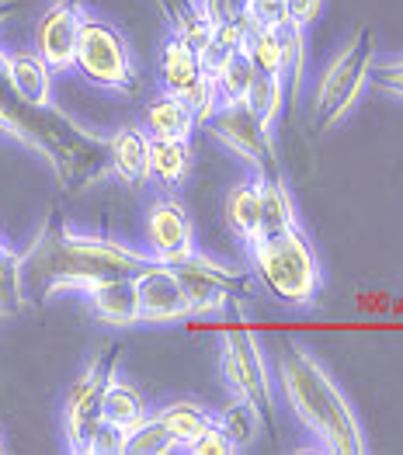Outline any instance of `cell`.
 <instances>
[{"label": "cell", "instance_id": "cell-8", "mask_svg": "<svg viewBox=\"0 0 403 455\" xmlns=\"http://www.w3.org/2000/svg\"><path fill=\"white\" fill-rule=\"evenodd\" d=\"M206 129L220 140L233 156H240L257 178H282L275 136L261 129V122L247 105H220L206 118Z\"/></svg>", "mask_w": 403, "mask_h": 455}, {"label": "cell", "instance_id": "cell-1", "mask_svg": "<svg viewBox=\"0 0 403 455\" xmlns=\"http://www.w3.org/2000/svg\"><path fill=\"white\" fill-rule=\"evenodd\" d=\"M278 389L289 403L295 420L313 435L317 449L330 455H362L368 452L362 420L348 396L337 389L330 372L320 365L313 351L302 344L286 341L278 355Z\"/></svg>", "mask_w": 403, "mask_h": 455}, {"label": "cell", "instance_id": "cell-11", "mask_svg": "<svg viewBox=\"0 0 403 455\" xmlns=\"http://www.w3.org/2000/svg\"><path fill=\"white\" fill-rule=\"evenodd\" d=\"M147 243L149 254L164 265H181L198 247H195V227L191 216L174 195L153 198L147 209Z\"/></svg>", "mask_w": 403, "mask_h": 455}, {"label": "cell", "instance_id": "cell-17", "mask_svg": "<svg viewBox=\"0 0 403 455\" xmlns=\"http://www.w3.org/2000/svg\"><path fill=\"white\" fill-rule=\"evenodd\" d=\"M202 74L206 70H202L198 45L191 38H184L181 32H171V38L160 49V80H164V91L184 94Z\"/></svg>", "mask_w": 403, "mask_h": 455}, {"label": "cell", "instance_id": "cell-24", "mask_svg": "<svg viewBox=\"0 0 403 455\" xmlns=\"http://www.w3.org/2000/svg\"><path fill=\"white\" fill-rule=\"evenodd\" d=\"M244 105L254 112V118L261 122V129L271 132L275 122H278V115H282V105H286V80L257 70L254 84H251V94H247Z\"/></svg>", "mask_w": 403, "mask_h": 455}, {"label": "cell", "instance_id": "cell-27", "mask_svg": "<svg viewBox=\"0 0 403 455\" xmlns=\"http://www.w3.org/2000/svg\"><path fill=\"white\" fill-rule=\"evenodd\" d=\"M216 424H220L222 431L230 435V442L237 445V452H240V449H247V445L254 442L257 431L264 427V424H261V418H257L247 403H240V400H233V403H230L222 414H216Z\"/></svg>", "mask_w": 403, "mask_h": 455}, {"label": "cell", "instance_id": "cell-2", "mask_svg": "<svg viewBox=\"0 0 403 455\" xmlns=\"http://www.w3.org/2000/svg\"><path fill=\"white\" fill-rule=\"evenodd\" d=\"M42 261V292L60 296V292H87L98 278L105 275H136L140 267L157 261L149 251L129 247L111 236H94V233H77L74 227H60L45 233L28 251Z\"/></svg>", "mask_w": 403, "mask_h": 455}, {"label": "cell", "instance_id": "cell-7", "mask_svg": "<svg viewBox=\"0 0 403 455\" xmlns=\"http://www.w3.org/2000/svg\"><path fill=\"white\" fill-rule=\"evenodd\" d=\"M118 362H122V351L111 347L105 355H98L80 372V379L70 386L67 403H63V435H67L70 452L91 455V449H94V435L101 427V393H105L111 376L118 372Z\"/></svg>", "mask_w": 403, "mask_h": 455}, {"label": "cell", "instance_id": "cell-15", "mask_svg": "<svg viewBox=\"0 0 403 455\" xmlns=\"http://www.w3.org/2000/svg\"><path fill=\"white\" fill-rule=\"evenodd\" d=\"M109 171L115 181L136 188L149 178V136L140 125H122L109 140Z\"/></svg>", "mask_w": 403, "mask_h": 455}, {"label": "cell", "instance_id": "cell-9", "mask_svg": "<svg viewBox=\"0 0 403 455\" xmlns=\"http://www.w3.org/2000/svg\"><path fill=\"white\" fill-rule=\"evenodd\" d=\"M184 282V292L191 299V316H216L226 306L240 296L244 275L222 265L216 258H206L202 251H195L188 261L171 265Z\"/></svg>", "mask_w": 403, "mask_h": 455}, {"label": "cell", "instance_id": "cell-18", "mask_svg": "<svg viewBox=\"0 0 403 455\" xmlns=\"http://www.w3.org/2000/svg\"><path fill=\"white\" fill-rule=\"evenodd\" d=\"M147 418L149 411L143 393L133 382L118 379V372H115L109 379V386H105V393H101V424H111L122 435H129V431H136Z\"/></svg>", "mask_w": 403, "mask_h": 455}, {"label": "cell", "instance_id": "cell-12", "mask_svg": "<svg viewBox=\"0 0 403 455\" xmlns=\"http://www.w3.org/2000/svg\"><path fill=\"white\" fill-rule=\"evenodd\" d=\"M84 25V11L74 0H52L36 25V52L52 74H67L77 63V38Z\"/></svg>", "mask_w": 403, "mask_h": 455}, {"label": "cell", "instance_id": "cell-16", "mask_svg": "<svg viewBox=\"0 0 403 455\" xmlns=\"http://www.w3.org/2000/svg\"><path fill=\"white\" fill-rule=\"evenodd\" d=\"M195 125L198 118L191 112V105L174 91H164L160 98H153L143 115V129L149 140H188L191 143Z\"/></svg>", "mask_w": 403, "mask_h": 455}, {"label": "cell", "instance_id": "cell-28", "mask_svg": "<svg viewBox=\"0 0 403 455\" xmlns=\"http://www.w3.org/2000/svg\"><path fill=\"white\" fill-rule=\"evenodd\" d=\"M324 4H327V0H282V18H278V25H286V28L306 36V32L320 21Z\"/></svg>", "mask_w": 403, "mask_h": 455}, {"label": "cell", "instance_id": "cell-4", "mask_svg": "<svg viewBox=\"0 0 403 455\" xmlns=\"http://www.w3.org/2000/svg\"><path fill=\"white\" fill-rule=\"evenodd\" d=\"M372 63H375V28L362 25L355 38L324 67L313 91V122L320 129H334L355 112L366 87L372 84Z\"/></svg>", "mask_w": 403, "mask_h": 455}, {"label": "cell", "instance_id": "cell-21", "mask_svg": "<svg viewBox=\"0 0 403 455\" xmlns=\"http://www.w3.org/2000/svg\"><path fill=\"white\" fill-rule=\"evenodd\" d=\"M25 265H28L25 251H14V247L0 243V320H11V316H18L28 306V296H25Z\"/></svg>", "mask_w": 403, "mask_h": 455}, {"label": "cell", "instance_id": "cell-6", "mask_svg": "<svg viewBox=\"0 0 403 455\" xmlns=\"http://www.w3.org/2000/svg\"><path fill=\"white\" fill-rule=\"evenodd\" d=\"M220 372L233 400L247 403L261 424L271 431L275 427V389L264 369V355L257 347V338L251 331H230L222 334Z\"/></svg>", "mask_w": 403, "mask_h": 455}, {"label": "cell", "instance_id": "cell-20", "mask_svg": "<svg viewBox=\"0 0 403 455\" xmlns=\"http://www.w3.org/2000/svg\"><path fill=\"white\" fill-rule=\"evenodd\" d=\"M191 171V143L188 140H149V178L164 188H181Z\"/></svg>", "mask_w": 403, "mask_h": 455}, {"label": "cell", "instance_id": "cell-19", "mask_svg": "<svg viewBox=\"0 0 403 455\" xmlns=\"http://www.w3.org/2000/svg\"><path fill=\"white\" fill-rule=\"evenodd\" d=\"M226 223L244 240V247H251L264 233V223H261V178L257 174L230 188V195H226Z\"/></svg>", "mask_w": 403, "mask_h": 455}, {"label": "cell", "instance_id": "cell-13", "mask_svg": "<svg viewBox=\"0 0 403 455\" xmlns=\"http://www.w3.org/2000/svg\"><path fill=\"white\" fill-rule=\"evenodd\" d=\"M0 67H4L11 91L18 94V101H25L28 108H38V112L52 108V70L45 67V60L38 52L0 49Z\"/></svg>", "mask_w": 403, "mask_h": 455}, {"label": "cell", "instance_id": "cell-26", "mask_svg": "<svg viewBox=\"0 0 403 455\" xmlns=\"http://www.w3.org/2000/svg\"><path fill=\"white\" fill-rule=\"evenodd\" d=\"M125 452L133 455H167V452H178V445H174V438L167 435V427H164V420L157 418V414H149L136 431H129V438H125Z\"/></svg>", "mask_w": 403, "mask_h": 455}, {"label": "cell", "instance_id": "cell-25", "mask_svg": "<svg viewBox=\"0 0 403 455\" xmlns=\"http://www.w3.org/2000/svg\"><path fill=\"white\" fill-rule=\"evenodd\" d=\"M261 223H264V233L299 223L286 178H261Z\"/></svg>", "mask_w": 403, "mask_h": 455}, {"label": "cell", "instance_id": "cell-14", "mask_svg": "<svg viewBox=\"0 0 403 455\" xmlns=\"http://www.w3.org/2000/svg\"><path fill=\"white\" fill-rule=\"evenodd\" d=\"M84 296L94 309V316L109 327H136L140 323V296H136L133 275H105Z\"/></svg>", "mask_w": 403, "mask_h": 455}, {"label": "cell", "instance_id": "cell-33", "mask_svg": "<svg viewBox=\"0 0 403 455\" xmlns=\"http://www.w3.org/2000/svg\"><path fill=\"white\" fill-rule=\"evenodd\" d=\"M0 243H4V236H0Z\"/></svg>", "mask_w": 403, "mask_h": 455}, {"label": "cell", "instance_id": "cell-5", "mask_svg": "<svg viewBox=\"0 0 403 455\" xmlns=\"http://www.w3.org/2000/svg\"><path fill=\"white\" fill-rule=\"evenodd\" d=\"M74 70H80L94 87L122 91V94H129L140 80L136 56H133L125 36L115 25L91 18V14H84V25H80Z\"/></svg>", "mask_w": 403, "mask_h": 455}, {"label": "cell", "instance_id": "cell-10", "mask_svg": "<svg viewBox=\"0 0 403 455\" xmlns=\"http://www.w3.org/2000/svg\"><path fill=\"white\" fill-rule=\"evenodd\" d=\"M140 296V323H181L191 320V299L181 275L164 261H149L133 275Z\"/></svg>", "mask_w": 403, "mask_h": 455}, {"label": "cell", "instance_id": "cell-23", "mask_svg": "<svg viewBox=\"0 0 403 455\" xmlns=\"http://www.w3.org/2000/svg\"><path fill=\"white\" fill-rule=\"evenodd\" d=\"M254 60L247 56V49L240 45L230 60H222V67L213 74L216 80V91H220V105H244L247 94H251V84H254Z\"/></svg>", "mask_w": 403, "mask_h": 455}, {"label": "cell", "instance_id": "cell-30", "mask_svg": "<svg viewBox=\"0 0 403 455\" xmlns=\"http://www.w3.org/2000/svg\"><path fill=\"white\" fill-rule=\"evenodd\" d=\"M184 452H191V455H233L237 452V445L230 442V435H226L220 424L213 420V424H209L195 442H188V445H184Z\"/></svg>", "mask_w": 403, "mask_h": 455}, {"label": "cell", "instance_id": "cell-32", "mask_svg": "<svg viewBox=\"0 0 403 455\" xmlns=\"http://www.w3.org/2000/svg\"><path fill=\"white\" fill-rule=\"evenodd\" d=\"M0 452H4V435H0Z\"/></svg>", "mask_w": 403, "mask_h": 455}, {"label": "cell", "instance_id": "cell-22", "mask_svg": "<svg viewBox=\"0 0 403 455\" xmlns=\"http://www.w3.org/2000/svg\"><path fill=\"white\" fill-rule=\"evenodd\" d=\"M157 418L164 420V427H167V435L174 438L178 452H184V445L195 442V438L216 420V414H213L209 407L195 403V400H174V403H167L164 411H157Z\"/></svg>", "mask_w": 403, "mask_h": 455}, {"label": "cell", "instance_id": "cell-29", "mask_svg": "<svg viewBox=\"0 0 403 455\" xmlns=\"http://www.w3.org/2000/svg\"><path fill=\"white\" fill-rule=\"evenodd\" d=\"M372 84H375L383 94L403 101V56L375 60V63H372Z\"/></svg>", "mask_w": 403, "mask_h": 455}, {"label": "cell", "instance_id": "cell-31", "mask_svg": "<svg viewBox=\"0 0 403 455\" xmlns=\"http://www.w3.org/2000/svg\"><path fill=\"white\" fill-rule=\"evenodd\" d=\"M7 14H11V4H4V0H0V25L7 21Z\"/></svg>", "mask_w": 403, "mask_h": 455}, {"label": "cell", "instance_id": "cell-3", "mask_svg": "<svg viewBox=\"0 0 403 455\" xmlns=\"http://www.w3.org/2000/svg\"><path fill=\"white\" fill-rule=\"evenodd\" d=\"M251 251V267L257 282L286 306H313L320 296V261L306 240V233L295 227L268 229L261 233Z\"/></svg>", "mask_w": 403, "mask_h": 455}]
</instances>
